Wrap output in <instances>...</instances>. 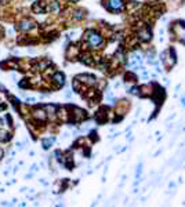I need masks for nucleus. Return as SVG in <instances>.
I'll return each instance as SVG.
<instances>
[{"label": "nucleus", "mask_w": 185, "mask_h": 207, "mask_svg": "<svg viewBox=\"0 0 185 207\" xmlns=\"http://www.w3.org/2000/svg\"><path fill=\"white\" fill-rule=\"evenodd\" d=\"M170 35L171 39H178L185 46V21H174L170 26Z\"/></svg>", "instance_id": "f257e3e1"}, {"label": "nucleus", "mask_w": 185, "mask_h": 207, "mask_svg": "<svg viewBox=\"0 0 185 207\" xmlns=\"http://www.w3.org/2000/svg\"><path fill=\"white\" fill-rule=\"evenodd\" d=\"M160 61H162V64L164 65V68H166V71H171V68L176 65L177 62V54H176V50L173 47L167 48L166 51H163L162 54H160Z\"/></svg>", "instance_id": "f03ea898"}, {"label": "nucleus", "mask_w": 185, "mask_h": 207, "mask_svg": "<svg viewBox=\"0 0 185 207\" xmlns=\"http://www.w3.org/2000/svg\"><path fill=\"white\" fill-rule=\"evenodd\" d=\"M109 13H123L126 8L124 0H102L101 3Z\"/></svg>", "instance_id": "7ed1b4c3"}, {"label": "nucleus", "mask_w": 185, "mask_h": 207, "mask_svg": "<svg viewBox=\"0 0 185 207\" xmlns=\"http://www.w3.org/2000/svg\"><path fill=\"white\" fill-rule=\"evenodd\" d=\"M135 39L138 40L139 44L142 43H148L152 40V32H151V28H148V24H144L142 26H139L137 29V33L134 35Z\"/></svg>", "instance_id": "20e7f679"}, {"label": "nucleus", "mask_w": 185, "mask_h": 207, "mask_svg": "<svg viewBox=\"0 0 185 207\" xmlns=\"http://www.w3.org/2000/svg\"><path fill=\"white\" fill-rule=\"evenodd\" d=\"M112 112L109 109L108 106H101L98 111L95 112V115H94V120L98 123V124H104V123H107L108 120L112 119Z\"/></svg>", "instance_id": "39448f33"}, {"label": "nucleus", "mask_w": 185, "mask_h": 207, "mask_svg": "<svg viewBox=\"0 0 185 207\" xmlns=\"http://www.w3.org/2000/svg\"><path fill=\"white\" fill-rule=\"evenodd\" d=\"M153 99V102L156 104V106H160L163 104V101L166 99V93L159 84H155V90H153V94L151 97Z\"/></svg>", "instance_id": "423d86ee"}, {"label": "nucleus", "mask_w": 185, "mask_h": 207, "mask_svg": "<svg viewBox=\"0 0 185 207\" xmlns=\"http://www.w3.org/2000/svg\"><path fill=\"white\" fill-rule=\"evenodd\" d=\"M75 79H77L82 84H84L87 87H92V86H95V83H97L95 76H92L90 73H80V75H77Z\"/></svg>", "instance_id": "0eeeda50"}, {"label": "nucleus", "mask_w": 185, "mask_h": 207, "mask_svg": "<svg viewBox=\"0 0 185 207\" xmlns=\"http://www.w3.org/2000/svg\"><path fill=\"white\" fill-rule=\"evenodd\" d=\"M155 84L156 83H148V84H142V86H138V91L139 94L138 97H152L155 90Z\"/></svg>", "instance_id": "6e6552de"}, {"label": "nucleus", "mask_w": 185, "mask_h": 207, "mask_svg": "<svg viewBox=\"0 0 185 207\" xmlns=\"http://www.w3.org/2000/svg\"><path fill=\"white\" fill-rule=\"evenodd\" d=\"M35 28H36V22L33 19H31V18H23L22 21L19 22V25H18V29L22 31V32H29V31L35 29Z\"/></svg>", "instance_id": "1a4fd4ad"}, {"label": "nucleus", "mask_w": 185, "mask_h": 207, "mask_svg": "<svg viewBox=\"0 0 185 207\" xmlns=\"http://www.w3.org/2000/svg\"><path fill=\"white\" fill-rule=\"evenodd\" d=\"M51 81H53L55 88L62 87V86L65 84V76H64V73L55 71L54 73H53V76H51Z\"/></svg>", "instance_id": "9d476101"}, {"label": "nucleus", "mask_w": 185, "mask_h": 207, "mask_svg": "<svg viewBox=\"0 0 185 207\" xmlns=\"http://www.w3.org/2000/svg\"><path fill=\"white\" fill-rule=\"evenodd\" d=\"M79 54H80V47L79 46H69V47L66 48V58L68 59H76L79 58Z\"/></svg>", "instance_id": "9b49d317"}, {"label": "nucleus", "mask_w": 185, "mask_h": 207, "mask_svg": "<svg viewBox=\"0 0 185 207\" xmlns=\"http://www.w3.org/2000/svg\"><path fill=\"white\" fill-rule=\"evenodd\" d=\"M70 17L73 18V21H82L87 17V11L83 8H77V10H72L70 11Z\"/></svg>", "instance_id": "f8f14e48"}, {"label": "nucleus", "mask_w": 185, "mask_h": 207, "mask_svg": "<svg viewBox=\"0 0 185 207\" xmlns=\"http://www.w3.org/2000/svg\"><path fill=\"white\" fill-rule=\"evenodd\" d=\"M123 79H124V83H130V84H135L137 83V75L134 73V72H126L123 75Z\"/></svg>", "instance_id": "ddd939ff"}, {"label": "nucleus", "mask_w": 185, "mask_h": 207, "mask_svg": "<svg viewBox=\"0 0 185 207\" xmlns=\"http://www.w3.org/2000/svg\"><path fill=\"white\" fill-rule=\"evenodd\" d=\"M32 8H33V11H35L36 14H44V13L47 11L46 3H43V1H38V3H35Z\"/></svg>", "instance_id": "4468645a"}, {"label": "nucleus", "mask_w": 185, "mask_h": 207, "mask_svg": "<svg viewBox=\"0 0 185 207\" xmlns=\"http://www.w3.org/2000/svg\"><path fill=\"white\" fill-rule=\"evenodd\" d=\"M54 141H55V137H51V138H44V140H43V149H50Z\"/></svg>", "instance_id": "2eb2a0df"}, {"label": "nucleus", "mask_w": 185, "mask_h": 207, "mask_svg": "<svg viewBox=\"0 0 185 207\" xmlns=\"http://www.w3.org/2000/svg\"><path fill=\"white\" fill-rule=\"evenodd\" d=\"M10 138H11L10 133H7V131H1V133H0V141H1V142H7Z\"/></svg>", "instance_id": "dca6fc26"}, {"label": "nucleus", "mask_w": 185, "mask_h": 207, "mask_svg": "<svg viewBox=\"0 0 185 207\" xmlns=\"http://www.w3.org/2000/svg\"><path fill=\"white\" fill-rule=\"evenodd\" d=\"M130 94H131V95H138V94H139L138 86H131V87H130Z\"/></svg>", "instance_id": "f3484780"}, {"label": "nucleus", "mask_w": 185, "mask_h": 207, "mask_svg": "<svg viewBox=\"0 0 185 207\" xmlns=\"http://www.w3.org/2000/svg\"><path fill=\"white\" fill-rule=\"evenodd\" d=\"M141 173H142V163H139L138 167H137V170H135V177H137V178H139Z\"/></svg>", "instance_id": "a211bd4d"}, {"label": "nucleus", "mask_w": 185, "mask_h": 207, "mask_svg": "<svg viewBox=\"0 0 185 207\" xmlns=\"http://www.w3.org/2000/svg\"><path fill=\"white\" fill-rule=\"evenodd\" d=\"M0 3H3V4H6V3H8V0H0Z\"/></svg>", "instance_id": "6ab92c4d"}]
</instances>
